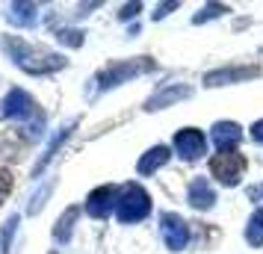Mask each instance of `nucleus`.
<instances>
[{
  "label": "nucleus",
  "instance_id": "5",
  "mask_svg": "<svg viewBox=\"0 0 263 254\" xmlns=\"http://www.w3.org/2000/svg\"><path fill=\"white\" fill-rule=\"evenodd\" d=\"M160 225H163V240L172 251H180L186 240H190V228H186V222L175 213H166V216L160 219Z\"/></svg>",
  "mask_w": 263,
  "mask_h": 254
},
{
  "label": "nucleus",
  "instance_id": "6",
  "mask_svg": "<svg viewBox=\"0 0 263 254\" xmlns=\"http://www.w3.org/2000/svg\"><path fill=\"white\" fill-rule=\"evenodd\" d=\"M210 171H213V178H219L222 183H237L239 174H242V160H239L237 154H231V151H222L219 157H213Z\"/></svg>",
  "mask_w": 263,
  "mask_h": 254
},
{
  "label": "nucleus",
  "instance_id": "13",
  "mask_svg": "<svg viewBox=\"0 0 263 254\" xmlns=\"http://www.w3.org/2000/svg\"><path fill=\"white\" fill-rule=\"evenodd\" d=\"M254 68H246V71H234V68H225V71H213L207 74V86H225L228 80H239V77H251Z\"/></svg>",
  "mask_w": 263,
  "mask_h": 254
},
{
  "label": "nucleus",
  "instance_id": "18",
  "mask_svg": "<svg viewBox=\"0 0 263 254\" xmlns=\"http://www.w3.org/2000/svg\"><path fill=\"white\" fill-rule=\"evenodd\" d=\"M133 12H139V3H130V6H124V12H121V18H130Z\"/></svg>",
  "mask_w": 263,
  "mask_h": 254
},
{
  "label": "nucleus",
  "instance_id": "11",
  "mask_svg": "<svg viewBox=\"0 0 263 254\" xmlns=\"http://www.w3.org/2000/svg\"><path fill=\"white\" fill-rule=\"evenodd\" d=\"M213 142L222 148V151H225V148H234V145L239 142V127H237V124H231V121H222V124H216Z\"/></svg>",
  "mask_w": 263,
  "mask_h": 254
},
{
  "label": "nucleus",
  "instance_id": "8",
  "mask_svg": "<svg viewBox=\"0 0 263 254\" xmlns=\"http://www.w3.org/2000/svg\"><path fill=\"white\" fill-rule=\"evenodd\" d=\"M142 68H151V65H139V62H124V65H109L107 71L98 77V83L104 86V89H109V86H119L121 80H127V77H133V74H139Z\"/></svg>",
  "mask_w": 263,
  "mask_h": 254
},
{
  "label": "nucleus",
  "instance_id": "3",
  "mask_svg": "<svg viewBox=\"0 0 263 254\" xmlns=\"http://www.w3.org/2000/svg\"><path fill=\"white\" fill-rule=\"evenodd\" d=\"M0 115L15 121H30V119H39V107L24 89H9L0 101Z\"/></svg>",
  "mask_w": 263,
  "mask_h": 254
},
{
  "label": "nucleus",
  "instance_id": "15",
  "mask_svg": "<svg viewBox=\"0 0 263 254\" xmlns=\"http://www.w3.org/2000/svg\"><path fill=\"white\" fill-rule=\"evenodd\" d=\"M74 216H77V210H68V213H65L60 222H57V230H53V237H57L60 242L68 237V230H71V225H74Z\"/></svg>",
  "mask_w": 263,
  "mask_h": 254
},
{
  "label": "nucleus",
  "instance_id": "12",
  "mask_svg": "<svg viewBox=\"0 0 263 254\" xmlns=\"http://www.w3.org/2000/svg\"><path fill=\"white\" fill-rule=\"evenodd\" d=\"M33 12H36L33 3H12V6H9V21H12V24H21V27H30L36 21Z\"/></svg>",
  "mask_w": 263,
  "mask_h": 254
},
{
  "label": "nucleus",
  "instance_id": "19",
  "mask_svg": "<svg viewBox=\"0 0 263 254\" xmlns=\"http://www.w3.org/2000/svg\"><path fill=\"white\" fill-rule=\"evenodd\" d=\"M254 139H257V142H263V121H257V124H254Z\"/></svg>",
  "mask_w": 263,
  "mask_h": 254
},
{
  "label": "nucleus",
  "instance_id": "7",
  "mask_svg": "<svg viewBox=\"0 0 263 254\" xmlns=\"http://www.w3.org/2000/svg\"><path fill=\"white\" fill-rule=\"evenodd\" d=\"M175 148H178V154L183 160H198L204 154L207 142H204V136L198 133L195 127H186V130H180V133L175 136Z\"/></svg>",
  "mask_w": 263,
  "mask_h": 254
},
{
  "label": "nucleus",
  "instance_id": "1",
  "mask_svg": "<svg viewBox=\"0 0 263 254\" xmlns=\"http://www.w3.org/2000/svg\"><path fill=\"white\" fill-rule=\"evenodd\" d=\"M0 48H3V53L27 74H50V71H60L62 65H65L62 56L33 48V45H27L24 38H18V36H3Z\"/></svg>",
  "mask_w": 263,
  "mask_h": 254
},
{
  "label": "nucleus",
  "instance_id": "17",
  "mask_svg": "<svg viewBox=\"0 0 263 254\" xmlns=\"http://www.w3.org/2000/svg\"><path fill=\"white\" fill-rule=\"evenodd\" d=\"M18 225H21V216H18V213L6 219V228H3V245H6V248H9V242H12V233H15V228H18Z\"/></svg>",
  "mask_w": 263,
  "mask_h": 254
},
{
  "label": "nucleus",
  "instance_id": "10",
  "mask_svg": "<svg viewBox=\"0 0 263 254\" xmlns=\"http://www.w3.org/2000/svg\"><path fill=\"white\" fill-rule=\"evenodd\" d=\"M168 154H172V151H168L166 145L151 148V151H148V154L139 160V166H136V169H139V174H151V171H157V169H160V166L168 160Z\"/></svg>",
  "mask_w": 263,
  "mask_h": 254
},
{
  "label": "nucleus",
  "instance_id": "2",
  "mask_svg": "<svg viewBox=\"0 0 263 254\" xmlns=\"http://www.w3.org/2000/svg\"><path fill=\"white\" fill-rule=\"evenodd\" d=\"M151 213V198L145 192L142 186H136V183H127L124 189L119 192V201H116V216L119 222H139Z\"/></svg>",
  "mask_w": 263,
  "mask_h": 254
},
{
  "label": "nucleus",
  "instance_id": "14",
  "mask_svg": "<svg viewBox=\"0 0 263 254\" xmlns=\"http://www.w3.org/2000/svg\"><path fill=\"white\" fill-rule=\"evenodd\" d=\"M249 242L251 245H263V210H257L249 222Z\"/></svg>",
  "mask_w": 263,
  "mask_h": 254
},
{
  "label": "nucleus",
  "instance_id": "16",
  "mask_svg": "<svg viewBox=\"0 0 263 254\" xmlns=\"http://www.w3.org/2000/svg\"><path fill=\"white\" fill-rule=\"evenodd\" d=\"M9 192H12V171L0 169V204L9 198Z\"/></svg>",
  "mask_w": 263,
  "mask_h": 254
},
{
  "label": "nucleus",
  "instance_id": "4",
  "mask_svg": "<svg viewBox=\"0 0 263 254\" xmlns=\"http://www.w3.org/2000/svg\"><path fill=\"white\" fill-rule=\"evenodd\" d=\"M116 201H119V189L116 186H98L95 192L89 195L86 210H89V216H95V219H107L116 210Z\"/></svg>",
  "mask_w": 263,
  "mask_h": 254
},
{
  "label": "nucleus",
  "instance_id": "9",
  "mask_svg": "<svg viewBox=\"0 0 263 254\" xmlns=\"http://www.w3.org/2000/svg\"><path fill=\"white\" fill-rule=\"evenodd\" d=\"M190 201H192V207H198V210H204V207H210L216 201L213 189L207 186L204 178H195V181L190 183Z\"/></svg>",
  "mask_w": 263,
  "mask_h": 254
}]
</instances>
